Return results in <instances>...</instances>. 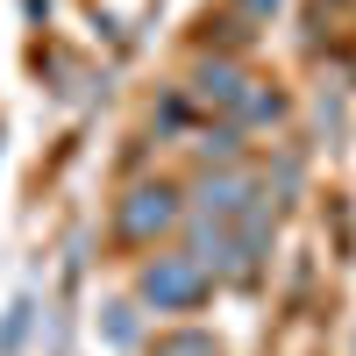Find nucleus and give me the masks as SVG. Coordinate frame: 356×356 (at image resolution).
<instances>
[{"instance_id": "1", "label": "nucleus", "mask_w": 356, "mask_h": 356, "mask_svg": "<svg viewBox=\"0 0 356 356\" xmlns=\"http://www.w3.org/2000/svg\"><path fill=\"white\" fill-rule=\"evenodd\" d=\"M207 285H214V271H207L200 257H186V250L143 264V300H150L157 314H193V307L207 300Z\"/></svg>"}, {"instance_id": "2", "label": "nucleus", "mask_w": 356, "mask_h": 356, "mask_svg": "<svg viewBox=\"0 0 356 356\" xmlns=\"http://www.w3.org/2000/svg\"><path fill=\"white\" fill-rule=\"evenodd\" d=\"M171 221H178V193H171V186H143V193H129V207H122V235H136V243L164 235Z\"/></svg>"}, {"instance_id": "3", "label": "nucleus", "mask_w": 356, "mask_h": 356, "mask_svg": "<svg viewBox=\"0 0 356 356\" xmlns=\"http://www.w3.org/2000/svg\"><path fill=\"white\" fill-rule=\"evenodd\" d=\"M200 93L235 107V100H243V72H235V65H200Z\"/></svg>"}, {"instance_id": "4", "label": "nucleus", "mask_w": 356, "mask_h": 356, "mask_svg": "<svg viewBox=\"0 0 356 356\" xmlns=\"http://www.w3.org/2000/svg\"><path fill=\"white\" fill-rule=\"evenodd\" d=\"M157 356H221V349L207 342V335H171V342H164Z\"/></svg>"}, {"instance_id": "5", "label": "nucleus", "mask_w": 356, "mask_h": 356, "mask_svg": "<svg viewBox=\"0 0 356 356\" xmlns=\"http://www.w3.org/2000/svg\"><path fill=\"white\" fill-rule=\"evenodd\" d=\"M271 8H278V0H250V15H271Z\"/></svg>"}]
</instances>
